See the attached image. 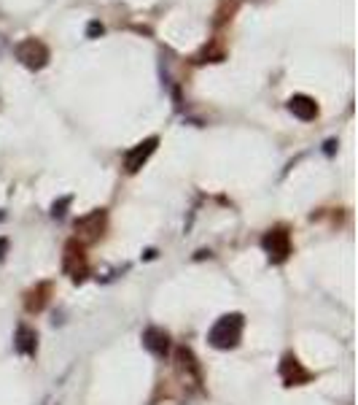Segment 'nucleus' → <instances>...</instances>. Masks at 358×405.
<instances>
[{"label":"nucleus","instance_id":"3","mask_svg":"<svg viewBox=\"0 0 358 405\" xmlns=\"http://www.w3.org/2000/svg\"><path fill=\"white\" fill-rule=\"evenodd\" d=\"M261 248L267 251L270 263L283 265L291 257V235L286 227H273L264 238H261Z\"/></svg>","mask_w":358,"mask_h":405},{"label":"nucleus","instance_id":"12","mask_svg":"<svg viewBox=\"0 0 358 405\" xmlns=\"http://www.w3.org/2000/svg\"><path fill=\"white\" fill-rule=\"evenodd\" d=\"M175 362H178V370H181V373H186V376H191L197 384L202 381V376H200V365H197L194 354L188 352L186 346H181V349L175 352Z\"/></svg>","mask_w":358,"mask_h":405},{"label":"nucleus","instance_id":"1","mask_svg":"<svg viewBox=\"0 0 358 405\" xmlns=\"http://www.w3.org/2000/svg\"><path fill=\"white\" fill-rule=\"evenodd\" d=\"M242 324H245V321H242L240 314H226V317H221L213 324V330L207 333L210 346H213V349H221V352L235 349L240 343V338H242Z\"/></svg>","mask_w":358,"mask_h":405},{"label":"nucleus","instance_id":"7","mask_svg":"<svg viewBox=\"0 0 358 405\" xmlns=\"http://www.w3.org/2000/svg\"><path fill=\"white\" fill-rule=\"evenodd\" d=\"M143 346L153 354V357H167L170 352V335L165 333V330H159V327H149L146 333H143Z\"/></svg>","mask_w":358,"mask_h":405},{"label":"nucleus","instance_id":"10","mask_svg":"<svg viewBox=\"0 0 358 405\" xmlns=\"http://www.w3.org/2000/svg\"><path fill=\"white\" fill-rule=\"evenodd\" d=\"M289 111L302 122H312L318 117V103L310 95H294L289 100Z\"/></svg>","mask_w":358,"mask_h":405},{"label":"nucleus","instance_id":"13","mask_svg":"<svg viewBox=\"0 0 358 405\" xmlns=\"http://www.w3.org/2000/svg\"><path fill=\"white\" fill-rule=\"evenodd\" d=\"M105 33V27H102V22H89V27H86V38H97V36H102Z\"/></svg>","mask_w":358,"mask_h":405},{"label":"nucleus","instance_id":"5","mask_svg":"<svg viewBox=\"0 0 358 405\" xmlns=\"http://www.w3.org/2000/svg\"><path fill=\"white\" fill-rule=\"evenodd\" d=\"M280 378H283L286 387H302V384H307L312 378V373L294 354H283V359H280Z\"/></svg>","mask_w":358,"mask_h":405},{"label":"nucleus","instance_id":"11","mask_svg":"<svg viewBox=\"0 0 358 405\" xmlns=\"http://www.w3.org/2000/svg\"><path fill=\"white\" fill-rule=\"evenodd\" d=\"M14 349L25 357H33L35 349H38V335L35 330H30L27 324H19L17 327V335H14Z\"/></svg>","mask_w":358,"mask_h":405},{"label":"nucleus","instance_id":"8","mask_svg":"<svg viewBox=\"0 0 358 405\" xmlns=\"http://www.w3.org/2000/svg\"><path fill=\"white\" fill-rule=\"evenodd\" d=\"M76 230H78L84 238H89V241L100 238L102 230H105V211H102V208H97V211H92V213H86V216H81V219L76 222Z\"/></svg>","mask_w":358,"mask_h":405},{"label":"nucleus","instance_id":"6","mask_svg":"<svg viewBox=\"0 0 358 405\" xmlns=\"http://www.w3.org/2000/svg\"><path fill=\"white\" fill-rule=\"evenodd\" d=\"M156 146H159V138L156 135H151V138H146V141L135 143L127 154H124V168H127V173H137L146 162H149V157H151L153 152H156Z\"/></svg>","mask_w":358,"mask_h":405},{"label":"nucleus","instance_id":"4","mask_svg":"<svg viewBox=\"0 0 358 405\" xmlns=\"http://www.w3.org/2000/svg\"><path fill=\"white\" fill-rule=\"evenodd\" d=\"M17 57L22 60V65H27L30 71H41L46 62H49V49L35 41V38H27L17 46Z\"/></svg>","mask_w":358,"mask_h":405},{"label":"nucleus","instance_id":"2","mask_svg":"<svg viewBox=\"0 0 358 405\" xmlns=\"http://www.w3.org/2000/svg\"><path fill=\"white\" fill-rule=\"evenodd\" d=\"M62 270L68 273L73 281H84L89 276V260H86V248L78 238L68 241L65 254H62Z\"/></svg>","mask_w":358,"mask_h":405},{"label":"nucleus","instance_id":"9","mask_svg":"<svg viewBox=\"0 0 358 405\" xmlns=\"http://www.w3.org/2000/svg\"><path fill=\"white\" fill-rule=\"evenodd\" d=\"M51 300V284L43 281V284H35L33 289L25 295V308L30 311V314H41L46 305H49Z\"/></svg>","mask_w":358,"mask_h":405}]
</instances>
